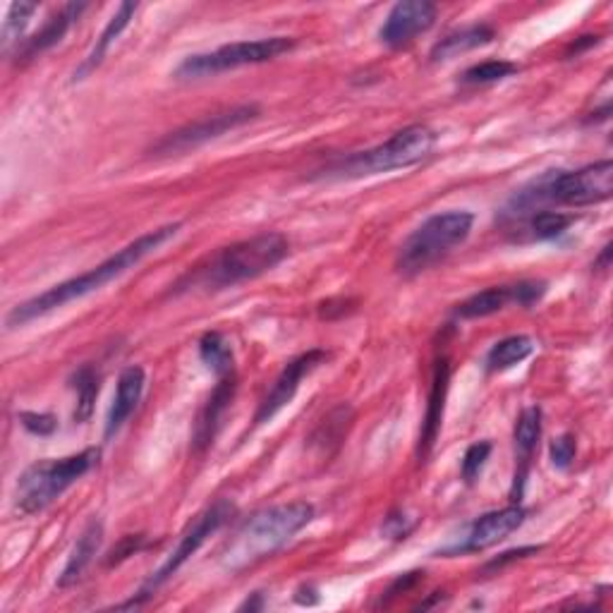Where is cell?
Here are the masks:
<instances>
[{
  "label": "cell",
  "instance_id": "cell-20",
  "mask_svg": "<svg viewBox=\"0 0 613 613\" xmlns=\"http://www.w3.org/2000/svg\"><path fill=\"white\" fill-rule=\"evenodd\" d=\"M137 8H139L137 3H123V6L118 8V12L113 14L110 22L104 27L101 37L96 39V43H94V48L89 51V56L82 60V66H79V68L75 70V77H72L75 82H82V79H87L96 68L101 66L104 58H106V53L110 51V46L118 41V37L123 35V31L127 29V25H130V20L135 18Z\"/></svg>",
  "mask_w": 613,
  "mask_h": 613
},
{
  "label": "cell",
  "instance_id": "cell-22",
  "mask_svg": "<svg viewBox=\"0 0 613 613\" xmlns=\"http://www.w3.org/2000/svg\"><path fill=\"white\" fill-rule=\"evenodd\" d=\"M352 422H354V410L348 406V402H341V406L333 408L324 419H321L319 427L310 437V446L319 448L321 454H333V450L341 448V444L346 441Z\"/></svg>",
  "mask_w": 613,
  "mask_h": 613
},
{
  "label": "cell",
  "instance_id": "cell-24",
  "mask_svg": "<svg viewBox=\"0 0 613 613\" xmlns=\"http://www.w3.org/2000/svg\"><path fill=\"white\" fill-rule=\"evenodd\" d=\"M532 352H535V341H532L529 335H508L504 341L492 346V350L487 352V360H484V367H487V372L492 374L506 372V369L525 362Z\"/></svg>",
  "mask_w": 613,
  "mask_h": 613
},
{
  "label": "cell",
  "instance_id": "cell-35",
  "mask_svg": "<svg viewBox=\"0 0 613 613\" xmlns=\"http://www.w3.org/2000/svg\"><path fill=\"white\" fill-rule=\"evenodd\" d=\"M539 552V546H523V548H513V552H506L502 554L498 558H494L492 563H487V571H502L506 563H513V561H518V558H525L529 554H537Z\"/></svg>",
  "mask_w": 613,
  "mask_h": 613
},
{
  "label": "cell",
  "instance_id": "cell-10",
  "mask_svg": "<svg viewBox=\"0 0 613 613\" xmlns=\"http://www.w3.org/2000/svg\"><path fill=\"white\" fill-rule=\"evenodd\" d=\"M260 113H262L260 106L245 104V106H235L231 110L216 113V116H206L197 123H189V125L181 127V130L166 135L154 147V154L156 156H175V154H185L189 149H197V147H202V144L212 142L225 133H231L240 125H247V123L256 120L260 118Z\"/></svg>",
  "mask_w": 613,
  "mask_h": 613
},
{
  "label": "cell",
  "instance_id": "cell-5",
  "mask_svg": "<svg viewBox=\"0 0 613 613\" xmlns=\"http://www.w3.org/2000/svg\"><path fill=\"white\" fill-rule=\"evenodd\" d=\"M475 216L470 212H444L429 216L400 245L396 269L400 276L415 279L444 262L446 256L470 237Z\"/></svg>",
  "mask_w": 613,
  "mask_h": 613
},
{
  "label": "cell",
  "instance_id": "cell-13",
  "mask_svg": "<svg viewBox=\"0 0 613 613\" xmlns=\"http://www.w3.org/2000/svg\"><path fill=\"white\" fill-rule=\"evenodd\" d=\"M437 6L429 0H400L396 3L379 29V39L389 48H406L419 35H425L437 22Z\"/></svg>",
  "mask_w": 613,
  "mask_h": 613
},
{
  "label": "cell",
  "instance_id": "cell-7",
  "mask_svg": "<svg viewBox=\"0 0 613 613\" xmlns=\"http://www.w3.org/2000/svg\"><path fill=\"white\" fill-rule=\"evenodd\" d=\"M99 448H87L60 460H39L27 467L18 481L14 508L20 515H35L51 506L56 498L66 494L75 481L82 479L99 463Z\"/></svg>",
  "mask_w": 613,
  "mask_h": 613
},
{
  "label": "cell",
  "instance_id": "cell-26",
  "mask_svg": "<svg viewBox=\"0 0 613 613\" xmlns=\"http://www.w3.org/2000/svg\"><path fill=\"white\" fill-rule=\"evenodd\" d=\"M200 358L202 362L212 369V372L221 379L225 374L235 372V360H233V348L225 341V335L218 331H208L202 335L200 341Z\"/></svg>",
  "mask_w": 613,
  "mask_h": 613
},
{
  "label": "cell",
  "instance_id": "cell-36",
  "mask_svg": "<svg viewBox=\"0 0 613 613\" xmlns=\"http://www.w3.org/2000/svg\"><path fill=\"white\" fill-rule=\"evenodd\" d=\"M609 256H611V245H606L604 247V252H602V256H600V262H596V266H609Z\"/></svg>",
  "mask_w": 613,
  "mask_h": 613
},
{
  "label": "cell",
  "instance_id": "cell-25",
  "mask_svg": "<svg viewBox=\"0 0 613 613\" xmlns=\"http://www.w3.org/2000/svg\"><path fill=\"white\" fill-rule=\"evenodd\" d=\"M72 391L77 393V406H75V422H87L94 412V402L99 398L101 389V379L96 374V369L91 364L79 367L77 372L70 377Z\"/></svg>",
  "mask_w": 613,
  "mask_h": 613
},
{
  "label": "cell",
  "instance_id": "cell-31",
  "mask_svg": "<svg viewBox=\"0 0 613 613\" xmlns=\"http://www.w3.org/2000/svg\"><path fill=\"white\" fill-rule=\"evenodd\" d=\"M575 454H577V444L573 434H561V437L554 439L552 446H548V458H552V465L556 470H568L575 460Z\"/></svg>",
  "mask_w": 613,
  "mask_h": 613
},
{
  "label": "cell",
  "instance_id": "cell-8",
  "mask_svg": "<svg viewBox=\"0 0 613 613\" xmlns=\"http://www.w3.org/2000/svg\"><path fill=\"white\" fill-rule=\"evenodd\" d=\"M295 48V39L290 37H269L254 41H235L221 46L216 51L187 56L175 70L177 79H204L228 70L262 66V62L276 60L283 53H290Z\"/></svg>",
  "mask_w": 613,
  "mask_h": 613
},
{
  "label": "cell",
  "instance_id": "cell-21",
  "mask_svg": "<svg viewBox=\"0 0 613 613\" xmlns=\"http://www.w3.org/2000/svg\"><path fill=\"white\" fill-rule=\"evenodd\" d=\"M494 37H496V31L489 25L463 27V29L450 31V35H446L437 46H434L429 58H431V62L450 60V58H456L460 53L475 51V48H479V46H487Z\"/></svg>",
  "mask_w": 613,
  "mask_h": 613
},
{
  "label": "cell",
  "instance_id": "cell-12",
  "mask_svg": "<svg viewBox=\"0 0 613 613\" xmlns=\"http://www.w3.org/2000/svg\"><path fill=\"white\" fill-rule=\"evenodd\" d=\"M329 360L327 350H310L302 352L298 358L290 360L283 372L273 381V386L269 389V393L264 396V400L260 402V410L254 415V427H262L266 422H271L273 417H276L285 406L293 402L295 393L300 391V383L304 377H310L317 367H321Z\"/></svg>",
  "mask_w": 613,
  "mask_h": 613
},
{
  "label": "cell",
  "instance_id": "cell-16",
  "mask_svg": "<svg viewBox=\"0 0 613 613\" xmlns=\"http://www.w3.org/2000/svg\"><path fill=\"white\" fill-rule=\"evenodd\" d=\"M144 386H147V372H144L139 364L123 369L120 377H118L116 398H113V406H110L108 417H106V431H104L106 439L116 437L127 419L133 417V412L137 410L139 400H142Z\"/></svg>",
  "mask_w": 613,
  "mask_h": 613
},
{
  "label": "cell",
  "instance_id": "cell-14",
  "mask_svg": "<svg viewBox=\"0 0 613 613\" xmlns=\"http://www.w3.org/2000/svg\"><path fill=\"white\" fill-rule=\"evenodd\" d=\"M235 391H237L235 372L218 379L216 389L212 391V396H208V400L204 402V408L200 410L195 431H192V448H195V454H204V450L214 444L216 434L221 429V419L233 406Z\"/></svg>",
  "mask_w": 613,
  "mask_h": 613
},
{
  "label": "cell",
  "instance_id": "cell-6",
  "mask_svg": "<svg viewBox=\"0 0 613 613\" xmlns=\"http://www.w3.org/2000/svg\"><path fill=\"white\" fill-rule=\"evenodd\" d=\"M613 195V164L609 158L568 173H546L529 189L515 197L520 214L542 202L563 206H592L609 202Z\"/></svg>",
  "mask_w": 613,
  "mask_h": 613
},
{
  "label": "cell",
  "instance_id": "cell-4",
  "mask_svg": "<svg viewBox=\"0 0 613 613\" xmlns=\"http://www.w3.org/2000/svg\"><path fill=\"white\" fill-rule=\"evenodd\" d=\"M437 147V133L427 125H408L398 130L391 139L374 149L350 154L338 158L327 168V177L338 181H360V177L391 173L400 168H410L422 160Z\"/></svg>",
  "mask_w": 613,
  "mask_h": 613
},
{
  "label": "cell",
  "instance_id": "cell-3",
  "mask_svg": "<svg viewBox=\"0 0 613 613\" xmlns=\"http://www.w3.org/2000/svg\"><path fill=\"white\" fill-rule=\"evenodd\" d=\"M314 506L290 502L264 508L242 523L221 552V566L228 573H245L293 542L300 529L312 523Z\"/></svg>",
  "mask_w": 613,
  "mask_h": 613
},
{
  "label": "cell",
  "instance_id": "cell-28",
  "mask_svg": "<svg viewBox=\"0 0 613 613\" xmlns=\"http://www.w3.org/2000/svg\"><path fill=\"white\" fill-rule=\"evenodd\" d=\"M518 70L520 68L510 60H484V62H479V66L467 68L460 75V85H467V87L494 85V82H502V79L515 75Z\"/></svg>",
  "mask_w": 613,
  "mask_h": 613
},
{
  "label": "cell",
  "instance_id": "cell-30",
  "mask_svg": "<svg viewBox=\"0 0 613 613\" xmlns=\"http://www.w3.org/2000/svg\"><path fill=\"white\" fill-rule=\"evenodd\" d=\"M492 456V444L489 441H477L470 448L465 450L463 456V465H460V477L465 484H475L484 470V465H487Z\"/></svg>",
  "mask_w": 613,
  "mask_h": 613
},
{
  "label": "cell",
  "instance_id": "cell-15",
  "mask_svg": "<svg viewBox=\"0 0 613 613\" xmlns=\"http://www.w3.org/2000/svg\"><path fill=\"white\" fill-rule=\"evenodd\" d=\"M539 439H542V410L537 406H529L520 412L518 422H515V431H513L515 460H518V467H515L513 494H510L513 504H520L523 492H525L527 470H529V460H532V454H535Z\"/></svg>",
  "mask_w": 613,
  "mask_h": 613
},
{
  "label": "cell",
  "instance_id": "cell-18",
  "mask_svg": "<svg viewBox=\"0 0 613 613\" xmlns=\"http://www.w3.org/2000/svg\"><path fill=\"white\" fill-rule=\"evenodd\" d=\"M89 6L87 3H70V6H62L56 14H51V18L46 20V25L37 31L35 37L27 39L20 48H18V58H37L39 53L48 51V48L58 46L62 39H66V35L70 31V27L79 20V14H82Z\"/></svg>",
  "mask_w": 613,
  "mask_h": 613
},
{
  "label": "cell",
  "instance_id": "cell-11",
  "mask_svg": "<svg viewBox=\"0 0 613 613\" xmlns=\"http://www.w3.org/2000/svg\"><path fill=\"white\" fill-rule=\"evenodd\" d=\"M525 518H527V510L520 504H510L508 508L484 513L470 527H467L460 542L444 546L439 556H460V554L487 552V548L510 537L513 532L525 523Z\"/></svg>",
  "mask_w": 613,
  "mask_h": 613
},
{
  "label": "cell",
  "instance_id": "cell-2",
  "mask_svg": "<svg viewBox=\"0 0 613 613\" xmlns=\"http://www.w3.org/2000/svg\"><path fill=\"white\" fill-rule=\"evenodd\" d=\"M290 252V242L281 233H262L247 240L233 242L231 247H223L216 254L206 256L195 269H189L185 276L173 285V293H192V290H225L245 281L264 276L266 271L276 269Z\"/></svg>",
  "mask_w": 613,
  "mask_h": 613
},
{
  "label": "cell",
  "instance_id": "cell-1",
  "mask_svg": "<svg viewBox=\"0 0 613 613\" xmlns=\"http://www.w3.org/2000/svg\"><path fill=\"white\" fill-rule=\"evenodd\" d=\"M183 225L181 223H166L160 225V228H154L149 233L139 235L137 240H133L130 245H125L123 250H118L113 256H108L106 262H101L99 266H94L85 273H79V276L62 281L53 288H48L46 293L31 298L18 306H12V312L8 314L6 324L8 329H20L27 327L29 321H35L39 317L51 314L60 306H66L75 300H82L96 290L106 288L110 281L120 279L123 273H127L130 269H135L142 260H147L149 254H154L158 247H164L168 240H173L177 233H181Z\"/></svg>",
  "mask_w": 613,
  "mask_h": 613
},
{
  "label": "cell",
  "instance_id": "cell-17",
  "mask_svg": "<svg viewBox=\"0 0 613 613\" xmlns=\"http://www.w3.org/2000/svg\"><path fill=\"white\" fill-rule=\"evenodd\" d=\"M448 381H450V364H448V358H441L437 360V367H434V381L429 391L427 412L422 419V434H419V458H427L431 454L434 444L439 439L444 412H446Z\"/></svg>",
  "mask_w": 613,
  "mask_h": 613
},
{
  "label": "cell",
  "instance_id": "cell-33",
  "mask_svg": "<svg viewBox=\"0 0 613 613\" xmlns=\"http://www.w3.org/2000/svg\"><path fill=\"white\" fill-rule=\"evenodd\" d=\"M139 548H144V537L142 535H130V537H123V542L113 548L110 552V558L106 561L108 566H118V563H123L125 558L135 556Z\"/></svg>",
  "mask_w": 613,
  "mask_h": 613
},
{
  "label": "cell",
  "instance_id": "cell-32",
  "mask_svg": "<svg viewBox=\"0 0 613 613\" xmlns=\"http://www.w3.org/2000/svg\"><path fill=\"white\" fill-rule=\"evenodd\" d=\"M20 422L35 437H51L58 429V419L51 412H20Z\"/></svg>",
  "mask_w": 613,
  "mask_h": 613
},
{
  "label": "cell",
  "instance_id": "cell-9",
  "mask_svg": "<svg viewBox=\"0 0 613 613\" xmlns=\"http://www.w3.org/2000/svg\"><path fill=\"white\" fill-rule=\"evenodd\" d=\"M235 515V506L228 502V498H218V502H214L212 506H206L195 520H192L185 532L181 535V539H177V546L171 552V556L164 561V566H160L156 573H152V577L144 583V587L137 592V596L133 602L127 604H120L118 609H133V606H142L144 600H149V596L158 590L164 587L168 580L181 571L185 563L195 556L202 544L214 535V532H218L225 523H228Z\"/></svg>",
  "mask_w": 613,
  "mask_h": 613
},
{
  "label": "cell",
  "instance_id": "cell-19",
  "mask_svg": "<svg viewBox=\"0 0 613 613\" xmlns=\"http://www.w3.org/2000/svg\"><path fill=\"white\" fill-rule=\"evenodd\" d=\"M104 544V525L99 520H91L85 529L82 535L77 537L72 552L68 556V563L66 568H62L60 577H58V587L66 590L70 585H75L79 577L85 575V571L91 566L94 556L99 554V548Z\"/></svg>",
  "mask_w": 613,
  "mask_h": 613
},
{
  "label": "cell",
  "instance_id": "cell-23",
  "mask_svg": "<svg viewBox=\"0 0 613 613\" xmlns=\"http://www.w3.org/2000/svg\"><path fill=\"white\" fill-rule=\"evenodd\" d=\"M508 304H515V285H492L460 302L456 314L460 319H484L506 310Z\"/></svg>",
  "mask_w": 613,
  "mask_h": 613
},
{
  "label": "cell",
  "instance_id": "cell-29",
  "mask_svg": "<svg viewBox=\"0 0 613 613\" xmlns=\"http://www.w3.org/2000/svg\"><path fill=\"white\" fill-rule=\"evenodd\" d=\"M39 8L35 3H12L8 10V18L3 25V46L6 51L10 48V43L18 41L22 37V31L27 29L31 14H35Z\"/></svg>",
  "mask_w": 613,
  "mask_h": 613
},
{
  "label": "cell",
  "instance_id": "cell-27",
  "mask_svg": "<svg viewBox=\"0 0 613 613\" xmlns=\"http://www.w3.org/2000/svg\"><path fill=\"white\" fill-rule=\"evenodd\" d=\"M575 223V214L563 212H532L527 218V233L532 240H554L566 233Z\"/></svg>",
  "mask_w": 613,
  "mask_h": 613
},
{
  "label": "cell",
  "instance_id": "cell-34",
  "mask_svg": "<svg viewBox=\"0 0 613 613\" xmlns=\"http://www.w3.org/2000/svg\"><path fill=\"white\" fill-rule=\"evenodd\" d=\"M412 527H415V523H410V520L406 518V513H391L389 518H386V523H383V532H386V535H389L391 539H396V542L408 539V535L412 532Z\"/></svg>",
  "mask_w": 613,
  "mask_h": 613
}]
</instances>
